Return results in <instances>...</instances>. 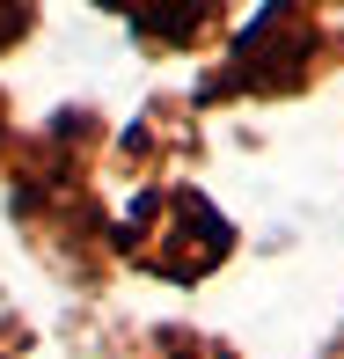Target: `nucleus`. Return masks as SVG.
Listing matches in <instances>:
<instances>
[{
    "label": "nucleus",
    "mask_w": 344,
    "mask_h": 359,
    "mask_svg": "<svg viewBox=\"0 0 344 359\" xmlns=\"http://www.w3.org/2000/svg\"><path fill=\"white\" fill-rule=\"evenodd\" d=\"M95 154H103V118L95 110H59L37 140H22L8 184V213L37 264H52L67 286H110L118 250H110V213L95 198Z\"/></svg>",
    "instance_id": "obj_1"
},
{
    "label": "nucleus",
    "mask_w": 344,
    "mask_h": 359,
    "mask_svg": "<svg viewBox=\"0 0 344 359\" xmlns=\"http://www.w3.org/2000/svg\"><path fill=\"white\" fill-rule=\"evenodd\" d=\"M235 242H242L235 220L191 184H139L132 213L110 220L118 264L146 271V279H169V286H205L235 257Z\"/></svg>",
    "instance_id": "obj_2"
},
{
    "label": "nucleus",
    "mask_w": 344,
    "mask_h": 359,
    "mask_svg": "<svg viewBox=\"0 0 344 359\" xmlns=\"http://www.w3.org/2000/svg\"><path fill=\"white\" fill-rule=\"evenodd\" d=\"M337 59H344V37L315 15V0H271L242 29V44L220 59V74H205V103H235V95L286 103V95H308Z\"/></svg>",
    "instance_id": "obj_3"
},
{
    "label": "nucleus",
    "mask_w": 344,
    "mask_h": 359,
    "mask_svg": "<svg viewBox=\"0 0 344 359\" xmlns=\"http://www.w3.org/2000/svg\"><path fill=\"white\" fill-rule=\"evenodd\" d=\"M184 161H198V118H191V103L161 95L132 133L118 140V176H139L146 184V176H169V169H184Z\"/></svg>",
    "instance_id": "obj_4"
},
{
    "label": "nucleus",
    "mask_w": 344,
    "mask_h": 359,
    "mask_svg": "<svg viewBox=\"0 0 344 359\" xmlns=\"http://www.w3.org/2000/svg\"><path fill=\"white\" fill-rule=\"evenodd\" d=\"M95 8L125 15L146 52H184L205 29H220V0H95Z\"/></svg>",
    "instance_id": "obj_5"
},
{
    "label": "nucleus",
    "mask_w": 344,
    "mask_h": 359,
    "mask_svg": "<svg viewBox=\"0 0 344 359\" xmlns=\"http://www.w3.org/2000/svg\"><path fill=\"white\" fill-rule=\"evenodd\" d=\"M146 359H242L227 337H212V330H191V323H169V330H154V352Z\"/></svg>",
    "instance_id": "obj_6"
},
{
    "label": "nucleus",
    "mask_w": 344,
    "mask_h": 359,
    "mask_svg": "<svg viewBox=\"0 0 344 359\" xmlns=\"http://www.w3.org/2000/svg\"><path fill=\"white\" fill-rule=\"evenodd\" d=\"M29 22H37V8H29V0H0V52H8Z\"/></svg>",
    "instance_id": "obj_7"
},
{
    "label": "nucleus",
    "mask_w": 344,
    "mask_h": 359,
    "mask_svg": "<svg viewBox=\"0 0 344 359\" xmlns=\"http://www.w3.org/2000/svg\"><path fill=\"white\" fill-rule=\"evenodd\" d=\"M8 147H15V133H8V103H0V161H8Z\"/></svg>",
    "instance_id": "obj_8"
},
{
    "label": "nucleus",
    "mask_w": 344,
    "mask_h": 359,
    "mask_svg": "<svg viewBox=\"0 0 344 359\" xmlns=\"http://www.w3.org/2000/svg\"><path fill=\"white\" fill-rule=\"evenodd\" d=\"M337 359H344V337H337Z\"/></svg>",
    "instance_id": "obj_9"
}]
</instances>
